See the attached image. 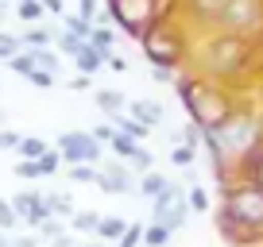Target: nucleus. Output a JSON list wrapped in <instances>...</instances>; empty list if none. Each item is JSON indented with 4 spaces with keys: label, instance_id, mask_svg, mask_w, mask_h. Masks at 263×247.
Returning a JSON list of instances; mask_svg holds the SVG:
<instances>
[{
    "label": "nucleus",
    "instance_id": "obj_1",
    "mask_svg": "<svg viewBox=\"0 0 263 247\" xmlns=\"http://www.w3.org/2000/svg\"><path fill=\"white\" fill-rule=\"evenodd\" d=\"M229 220L240 224H263V186H244V190H232L229 193Z\"/></svg>",
    "mask_w": 263,
    "mask_h": 247
},
{
    "label": "nucleus",
    "instance_id": "obj_2",
    "mask_svg": "<svg viewBox=\"0 0 263 247\" xmlns=\"http://www.w3.org/2000/svg\"><path fill=\"white\" fill-rule=\"evenodd\" d=\"M255 135H259V128H255L252 120H229V123H217L209 139H213L217 147H229V151H236V155H244V151H252Z\"/></svg>",
    "mask_w": 263,
    "mask_h": 247
},
{
    "label": "nucleus",
    "instance_id": "obj_3",
    "mask_svg": "<svg viewBox=\"0 0 263 247\" xmlns=\"http://www.w3.org/2000/svg\"><path fill=\"white\" fill-rule=\"evenodd\" d=\"M58 155H62V162H70V166L97 162L101 158V143L93 139V135H85V132H66L62 139H58Z\"/></svg>",
    "mask_w": 263,
    "mask_h": 247
},
{
    "label": "nucleus",
    "instance_id": "obj_4",
    "mask_svg": "<svg viewBox=\"0 0 263 247\" xmlns=\"http://www.w3.org/2000/svg\"><path fill=\"white\" fill-rule=\"evenodd\" d=\"M151 8H155L151 0H112V16L120 19L132 35H143V27H147V19H151Z\"/></svg>",
    "mask_w": 263,
    "mask_h": 247
},
{
    "label": "nucleus",
    "instance_id": "obj_5",
    "mask_svg": "<svg viewBox=\"0 0 263 247\" xmlns=\"http://www.w3.org/2000/svg\"><path fill=\"white\" fill-rule=\"evenodd\" d=\"M12 205H16V213H20V220L24 224H31V228H39L43 220H50V205H47V197H39V193H16L12 197Z\"/></svg>",
    "mask_w": 263,
    "mask_h": 247
},
{
    "label": "nucleus",
    "instance_id": "obj_6",
    "mask_svg": "<svg viewBox=\"0 0 263 247\" xmlns=\"http://www.w3.org/2000/svg\"><path fill=\"white\" fill-rule=\"evenodd\" d=\"M143 50H147V58L159 62V66H174V62H178V43L163 39V35H147V39H143Z\"/></svg>",
    "mask_w": 263,
    "mask_h": 247
},
{
    "label": "nucleus",
    "instance_id": "obj_7",
    "mask_svg": "<svg viewBox=\"0 0 263 247\" xmlns=\"http://www.w3.org/2000/svg\"><path fill=\"white\" fill-rule=\"evenodd\" d=\"M74 66H78V74H89V77H93L101 66H105V54H101L93 43H82V50L74 54Z\"/></svg>",
    "mask_w": 263,
    "mask_h": 247
},
{
    "label": "nucleus",
    "instance_id": "obj_8",
    "mask_svg": "<svg viewBox=\"0 0 263 247\" xmlns=\"http://www.w3.org/2000/svg\"><path fill=\"white\" fill-rule=\"evenodd\" d=\"M132 116H136V120L140 123H163V105H155V100H136V105H132Z\"/></svg>",
    "mask_w": 263,
    "mask_h": 247
},
{
    "label": "nucleus",
    "instance_id": "obj_9",
    "mask_svg": "<svg viewBox=\"0 0 263 247\" xmlns=\"http://www.w3.org/2000/svg\"><path fill=\"white\" fill-rule=\"evenodd\" d=\"M112 123H116V132H124V135H132V139H143V135H147V132H151L147 123H140V120H136V116H120V112H116V116H112Z\"/></svg>",
    "mask_w": 263,
    "mask_h": 247
},
{
    "label": "nucleus",
    "instance_id": "obj_10",
    "mask_svg": "<svg viewBox=\"0 0 263 247\" xmlns=\"http://www.w3.org/2000/svg\"><path fill=\"white\" fill-rule=\"evenodd\" d=\"M97 108L101 112H108V116H116V112H124V97L120 93H112V89H97Z\"/></svg>",
    "mask_w": 263,
    "mask_h": 247
},
{
    "label": "nucleus",
    "instance_id": "obj_11",
    "mask_svg": "<svg viewBox=\"0 0 263 247\" xmlns=\"http://www.w3.org/2000/svg\"><path fill=\"white\" fill-rule=\"evenodd\" d=\"M16 155H20V158H35V162H39V158L47 155V143L35 139V135H24V139H20V147H16Z\"/></svg>",
    "mask_w": 263,
    "mask_h": 247
},
{
    "label": "nucleus",
    "instance_id": "obj_12",
    "mask_svg": "<svg viewBox=\"0 0 263 247\" xmlns=\"http://www.w3.org/2000/svg\"><path fill=\"white\" fill-rule=\"evenodd\" d=\"M20 39H24L27 50H35V47H50V43H54V31H47V27H31V31H24Z\"/></svg>",
    "mask_w": 263,
    "mask_h": 247
},
{
    "label": "nucleus",
    "instance_id": "obj_13",
    "mask_svg": "<svg viewBox=\"0 0 263 247\" xmlns=\"http://www.w3.org/2000/svg\"><path fill=\"white\" fill-rule=\"evenodd\" d=\"M124 232H128V224L120 216H101V224H97V236H105V239H120Z\"/></svg>",
    "mask_w": 263,
    "mask_h": 247
},
{
    "label": "nucleus",
    "instance_id": "obj_14",
    "mask_svg": "<svg viewBox=\"0 0 263 247\" xmlns=\"http://www.w3.org/2000/svg\"><path fill=\"white\" fill-rule=\"evenodd\" d=\"M43 12H47V8H43L39 0H20V4H16V16L24 19V24H39Z\"/></svg>",
    "mask_w": 263,
    "mask_h": 247
},
{
    "label": "nucleus",
    "instance_id": "obj_15",
    "mask_svg": "<svg viewBox=\"0 0 263 247\" xmlns=\"http://www.w3.org/2000/svg\"><path fill=\"white\" fill-rule=\"evenodd\" d=\"M8 70H12V74H24V77H27V74L35 70V58H31V50L24 47L20 54H12V58H8Z\"/></svg>",
    "mask_w": 263,
    "mask_h": 247
},
{
    "label": "nucleus",
    "instance_id": "obj_16",
    "mask_svg": "<svg viewBox=\"0 0 263 247\" xmlns=\"http://www.w3.org/2000/svg\"><path fill=\"white\" fill-rule=\"evenodd\" d=\"M31 58H35V66H39V70H50V74H58V54H54L50 47H35Z\"/></svg>",
    "mask_w": 263,
    "mask_h": 247
},
{
    "label": "nucleus",
    "instance_id": "obj_17",
    "mask_svg": "<svg viewBox=\"0 0 263 247\" xmlns=\"http://www.w3.org/2000/svg\"><path fill=\"white\" fill-rule=\"evenodd\" d=\"M24 50V39L20 35H8V31H0V62H8L12 54H20Z\"/></svg>",
    "mask_w": 263,
    "mask_h": 247
},
{
    "label": "nucleus",
    "instance_id": "obj_18",
    "mask_svg": "<svg viewBox=\"0 0 263 247\" xmlns=\"http://www.w3.org/2000/svg\"><path fill=\"white\" fill-rule=\"evenodd\" d=\"M66 31H70V35H78V39H85V43H89V31H93V19H85V16H66Z\"/></svg>",
    "mask_w": 263,
    "mask_h": 247
},
{
    "label": "nucleus",
    "instance_id": "obj_19",
    "mask_svg": "<svg viewBox=\"0 0 263 247\" xmlns=\"http://www.w3.org/2000/svg\"><path fill=\"white\" fill-rule=\"evenodd\" d=\"M166 239H171V228H166V224H159V220L143 232V243H147V247H163Z\"/></svg>",
    "mask_w": 263,
    "mask_h": 247
},
{
    "label": "nucleus",
    "instance_id": "obj_20",
    "mask_svg": "<svg viewBox=\"0 0 263 247\" xmlns=\"http://www.w3.org/2000/svg\"><path fill=\"white\" fill-rule=\"evenodd\" d=\"M16 224H20V213H16V205L0 197V232H12Z\"/></svg>",
    "mask_w": 263,
    "mask_h": 247
},
{
    "label": "nucleus",
    "instance_id": "obj_21",
    "mask_svg": "<svg viewBox=\"0 0 263 247\" xmlns=\"http://www.w3.org/2000/svg\"><path fill=\"white\" fill-rule=\"evenodd\" d=\"M166 190H171V181H166L163 174L147 170V178H143V193H147V197H159V193H166Z\"/></svg>",
    "mask_w": 263,
    "mask_h": 247
},
{
    "label": "nucleus",
    "instance_id": "obj_22",
    "mask_svg": "<svg viewBox=\"0 0 263 247\" xmlns=\"http://www.w3.org/2000/svg\"><path fill=\"white\" fill-rule=\"evenodd\" d=\"M89 43L101 50V54H108V50H112V31H108V27H93V31H89Z\"/></svg>",
    "mask_w": 263,
    "mask_h": 247
},
{
    "label": "nucleus",
    "instance_id": "obj_23",
    "mask_svg": "<svg viewBox=\"0 0 263 247\" xmlns=\"http://www.w3.org/2000/svg\"><path fill=\"white\" fill-rule=\"evenodd\" d=\"M97 224H101L97 213H78L74 220H70V228H74V232H97Z\"/></svg>",
    "mask_w": 263,
    "mask_h": 247
},
{
    "label": "nucleus",
    "instance_id": "obj_24",
    "mask_svg": "<svg viewBox=\"0 0 263 247\" xmlns=\"http://www.w3.org/2000/svg\"><path fill=\"white\" fill-rule=\"evenodd\" d=\"M229 4H232V0H197V12H201V16H205V12H209V16H224V8H229Z\"/></svg>",
    "mask_w": 263,
    "mask_h": 247
},
{
    "label": "nucleus",
    "instance_id": "obj_25",
    "mask_svg": "<svg viewBox=\"0 0 263 247\" xmlns=\"http://www.w3.org/2000/svg\"><path fill=\"white\" fill-rule=\"evenodd\" d=\"M97 174H101V170H93V162L70 166V178H74V181H97Z\"/></svg>",
    "mask_w": 263,
    "mask_h": 247
},
{
    "label": "nucleus",
    "instance_id": "obj_26",
    "mask_svg": "<svg viewBox=\"0 0 263 247\" xmlns=\"http://www.w3.org/2000/svg\"><path fill=\"white\" fill-rule=\"evenodd\" d=\"M16 178H43V170H39L35 158H20L16 162Z\"/></svg>",
    "mask_w": 263,
    "mask_h": 247
},
{
    "label": "nucleus",
    "instance_id": "obj_27",
    "mask_svg": "<svg viewBox=\"0 0 263 247\" xmlns=\"http://www.w3.org/2000/svg\"><path fill=\"white\" fill-rule=\"evenodd\" d=\"M58 166H62V155H58V151H50V147H47V155L39 158V170H43V178H47V174H54Z\"/></svg>",
    "mask_w": 263,
    "mask_h": 247
},
{
    "label": "nucleus",
    "instance_id": "obj_28",
    "mask_svg": "<svg viewBox=\"0 0 263 247\" xmlns=\"http://www.w3.org/2000/svg\"><path fill=\"white\" fill-rule=\"evenodd\" d=\"M82 43H85V39H78V35H70V31L58 35V50H66V54H78V50H82Z\"/></svg>",
    "mask_w": 263,
    "mask_h": 247
},
{
    "label": "nucleus",
    "instance_id": "obj_29",
    "mask_svg": "<svg viewBox=\"0 0 263 247\" xmlns=\"http://www.w3.org/2000/svg\"><path fill=\"white\" fill-rule=\"evenodd\" d=\"M27 81L39 85V89H50V85H54V74H50V70H39V66H35L31 74H27Z\"/></svg>",
    "mask_w": 263,
    "mask_h": 247
},
{
    "label": "nucleus",
    "instance_id": "obj_30",
    "mask_svg": "<svg viewBox=\"0 0 263 247\" xmlns=\"http://www.w3.org/2000/svg\"><path fill=\"white\" fill-rule=\"evenodd\" d=\"M171 162H174V166H190V162H194V147H190V143H182V147H174Z\"/></svg>",
    "mask_w": 263,
    "mask_h": 247
},
{
    "label": "nucleus",
    "instance_id": "obj_31",
    "mask_svg": "<svg viewBox=\"0 0 263 247\" xmlns=\"http://www.w3.org/2000/svg\"><path fill=\"white\" fill-rule=\"evenodd\" d=\"M20 139H24V135H16V132H0V151H16Z\"/></svg>",
    "mask_w": 263,
    "mask_h": 247
},
{
    "label": "nucleus",
    "instance_id": "obj_32",
    "mask_svg": "<svg viewBox=\"0 0 263 247\" xmlns=\"http://www.w3.org/2000/svg\"><path fill=\"white\" fill-rule=\"evenodd\" d=\"M140 239H143V232H140V228H128V232L120 236V247H140Z\"/></svg>",
    "mask_w": 263,
    "mask_h": 247
},
{
    "label": "nucleus",
    "instance_id": "obj_33",
    "mask_svg": "<svg viewBox=\"0 0 263 247\" xmlns=\"http://www.w3.org/2000/svg\"><path fill=\"white\" fill-rule=\"evenodd\" d=\"M78 16H85V19H97V0H78Z\"/></svg>",
    "mask_w": 263,
    "mask_h": 247
},
{
    "label": "nucleus",
    "instance_id": "obj_34",
    "mask_svg": "<svg viewBox=\"0 0 263 247\" xmlns=\"http://www.w3.org/2000/svg\"><path fill=\"white\" fill-rule=\"evenodd\" d=\"M47 205H50V213H70V197H47Z\"/></svg>",
    "mask_w": 263,
    "mask_h": 247
},
{
    "label": "nucleus",
    "instance_id": "obj_35",
    "mask_svg": "<svg viewBox=\"0 0 263 247\" xmlns=\"http://www.w3.org/2000/svg\"><path fill=\"white\" fill-rule=\"evenodd\" d=\"M39 232L54 239V236H62V224H58V220H43V224H39Z\"/></svg>",
    "mask_w": 263,
    "mask_h": 247
},
{
    "label": "nucleus",
    "instance_id": "obj_36",
    "mask_svg": "<svg viewBox=\"0 0 263 247\" xmlns=\"http://www.w3.org/2000/svg\"><path fill=\"white\" fill-rule=\"evenodd\" d=\"M112 135H116V128H108V123H101L97 132H93V139H97V143H108V139H112Z\"/></svg>",
    "mask_w": 263,
    "mask_h": 247
},
{
    "label": "nucleus",
    "instance_id": "obj_37",
    "mask_svg": "<svg viewBox=\"0 0 263 247\" xmlns=\"http://www.w3.org/2000/svg\"><path fill=\"white\" fill-rule=\"evenodd\" d=\"M205 205H209V197H205L201 190H194V193H190V209H205Z\"/></svg>",
    "mask_w": 263,
    "mask_h": 247
},
{
    "label": "nucleus",
    "instance_id": "obj_38",
    "mask_svg": "<svg viewBox=\"0 0 263 247\" xmlns=\"http://www.w3.org/2000/svg\"><path fill=\"white\" fill-rule=\"evenodd\" d=\"M105 62H108V66H112V70H128V62H124L120 54H105Z\"/></svg>",
    "mask_w": 263,
    "mask_h": 247
},
{
    "label": "nucleus",
    "instance_id": "obj_39",
    "mask_svg": "<svg viewBox=\"0 0 263 247\" xmlns=\"http://www.w3.org/2000/svg\"><path fill=\"white\" fill-rule=\"evenodd\" d=\"M47 12H54V16H62V0H39Z\"/></svg>",
    "mask_w": 263,
    "mask_h": 247
},
{
    "label": "nucleus",
    "instance_id": "obj_40",
    "mask_svg": "<svg viewBox=\"0 0 263 247\" xmlns=\"http://www.w3.org/2000/svg\"><path fill=\"white\" fill-rule=\"evenodd\" d=\"M70 89H89V74H78L74 81H70Z\"/></svg>",
    "mask_w": 263,
    "mask_h": 247
},
{
    "label": "nucleus",
    "instance_id": "obj_41",
    "mask_svg": "<svg viewBox=\"0 0 263 247\" xmlns=\"http://www.w3.org/2000/svg\"><path fill=\"white\" fill-rule=\"evenodd\" d=\"M12 247H35V239H31V236H24V239H12Z\"/></svg>",
    "mask_w": 263,
    "mask_h": 247
},
{
    "label": "nucleus",
    "instance_id": "obj_42",
    "mask_svg": "<svg viewBox=\"0 0 263 247\" xmlns=\"http://www.w3.org/2000/svg\"><path fill=\"white\" fill-rule=\"evenodd\" d=\"M255 178H259V186H263V158H259V170H255Z\"/></svg>",
    "mask_w": 263,
    "mask_h": 247
},
{
    "label": "nucleus",
    "instance_id": "obj_43",
    "mask_svg": "<svg viewBox=\"0 0 263 247\" xmlns=\"http://www.w3.org/2000/svg\"><path fill=\"white\" fill-rule=\"evenodd\" d=\"M0 247H12V243H8V236H4V232H0Z\"/></svg>",
    "mask_w": 263,
    "mask_h": 247
},
{
    "label": "nucleus",
    "instance_id": "obj_44",
    "mask_svg": "<svg viewBox=\"0 0 263 247\" xmlns=\"http://www.w3.org/2000/svg\"><path fill=\"white\" fill-rule=\"evenodd\" d=\"M0 19H4V0H0Z\"/></svg>",
    "mask_w": 263,
    "mask_h": 247
},
{
    "label": "nucleus",
    "instance_id": "obj_45",
    "mask_svg": "<svg viewBox=\"0 0 263 247\" xmlns=\"http://www.w3.org/2000/svg\"><path fill=\"white\" fill-rule=\"evenodd\" d=\"M16 4H20V0H16Z\"/></svg>",
    "mask_w": 263,
    "mask_h": 247
}]
</instances>
